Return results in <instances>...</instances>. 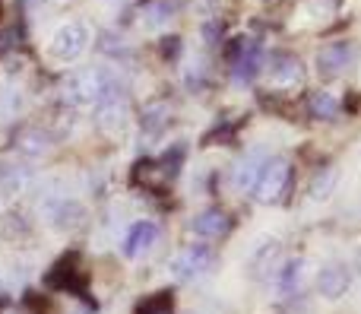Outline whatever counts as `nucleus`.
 <instances>
[{"label":"nucleus","mask_w":361,"mask_h":314,"mask_svg":"<svg viewBox=\"0 0 361 314\" xmlns=\"http://www.w3.org/2000/svg\"><path fill=\"white\" fill-rule=\"evenodd\" d=\"M292 181V165L288 159H269L260 165V175L254 181V197L260 203H279Z\"/></svg>","instance_id":"f257e3e1"},{"label":"nucleus","mask_w":361,"mask_h":314,"mask_svg":"<svg viewBox=\"0 0 361 314\" xmlns=\"http://www.w3.org/2000/svg\"><path fill=\"white\" fill-rule=\"evenodd\" d=\"M231 80L238 86H247V83L257 80V73L263 70V48L257 38H238L235 48H231Z\"/></svg>","instance_id":"f03ea898"},{"label":"nucleus","mask_w":361,"mask_h":314,"mask_svg":"<svg viewBox=\"0 0 361 314\" xmlns=\"http://www.w3.org/2000/svg\"><path fill=\"white\" fill-rule=\"evenodd\" d=\"M44 283L61 289V292L82 296V292H86V267H82L80 254H67V258L57 260V264L51 267V273L44 277Z\"/></svg>","instance_id":"7ed1b4c3"},{"label":"nucleus","mask_w":361,"mask_h":314,"mask_svg":"<svg viewBox=\"0 0 361 314\" xmlns=\"http://www.w3.org/2000/svg\"><path fill=\"white\" fill-rule=\"evenodd\" d=\"M212 267H216V254H212V248H206V245L184 248V251L171 260V273H175L178 279H184V283L187 279L203 277V273H209Z\"/></svg>","instance_id":"20e7f679"},{"label":"nucleus","mask_w":361,"mask_h":314,"mask_svg":"<svg viewBox=\"0 0 361 314\" xmlns=\"http://www.w3.org/2000/svg\"><path fill=\"white\" fill-rule=\"evenodd\" d=\"M86 42H89L86 25H80V23L61 25V29L54 32V38H51V54H54L57 61H73V57L82 54Z\"/></svg>","instance_id":"39448f33"},{"label":"nucleus","mask_w":361,"mask_h":314,"mask_svg":"<svg viewBox=\"0 0 361 314\" xmlns=\"http://www.w3.org/2000/svg\"><path fill=\"white\" fill-rule=\"evenodd\" d=\"M352 57H355V48H352L349 42L326 44V48L317 54V70H320V76H326V80H333V76H343L345 70H349Z\"/></svg>","instance_id":"423d86ee"},{"label":"nucleus","mask_w":361,"mask_h":314,"mask_svg":"<svg viewBox=\"0 0 361 314\" xmlns=\"http://www.w3.org/2000/svg\"><path fill=\"white\" fill-rule=\"evenodd\" d=\"M269 80L282 89H292L305 80V67H301V61L295 54L282 51V54H273V61H269Z\"/></svg>","instance_id":"0eeeda50"},{"label":"nucleus","mask_w":361,"mask_h":314,"mask_svg":"<svg viewBox=\"0 0 361 314\" xmlns=\"http://www.w3.org/2000/svg\"><path fill=\"white\" fill-rule=\"evenodd\" d=\"M349 283H352V277H349V270H345L343 264H330V267H324V270L317 273V292L324 298H330V302L343 298L345 292H349Z\"/></svg>","instance_id":"6e6552de"},{"label":"nucleus","mask_w":361,"mask_h":314,"mask_svg":"<svg viewBox=\"0 0 361 314\" xmlns=\"http://www.w3.org/2000/svg\"><path fill=\"white\" fill-rule=\"evenodd\" d=\"M159 241V226L156 222H137V226L130 229V235H127L124 241V254L127 258H143L146 251H152Z\"/></svg>","instance_id":"1a4fd4ad"},{"label":"nucleus","mask_w":361,"mask_h":314,"mask_svg":"<svg viewBox=\"0 0 361 314\" xmlns=\"http://www.w3.org/2000/svg\"><path fill=\"white\" fill-rule=\"evenodd\" d=\"M190 229L197 235H203V238H222V235L231 229V219L222 213V210H206V213H200L197 219L190 222Z\"/></svg>","instance_id":"9d476101"},{"label":"nucleus","mask_w":361,"mask_h":314,"mask_svg":"<svg viewBox=\"0 0 361 314\" xmlns=\"http://www.w3.org/2000/svg\"><path fill=\"white\" fill-rule=\"evenodd\" d=\"M307 108H311V114L317 121H336L339 114H343L336 95H330L326 89H317V92H311V99H307Z\"/></svg>","instance_id":"9b49d317"},{"label":"nucleus","mask_w":361,"mask_h":314,"mask_svg":"<svg viewBox=\"0 0 361 314\" xmlns=\"http://www.w3.org/2000/svg\"><path fill=\"white\" fill-rule=\"evenodd\" d=\"M165 181H169V178L162 175L156 159H140L137 169H133V184H146L149 191H159Z\"/></svg>","instance_id":"f8f14e48"},{"label":"nucleus","mask_w":361,"mask_h":314,"mask_svg":"<svg viewBox=\"0 0 361 314\" xmlns=\"http://www.w3.org/2000/svg\"><path fill=\"white\" fill-rule=\"evenodd\" d=\"M175 10H178V0H149V4L143 6V23L156 29V25L169 23V19L175 16Z\"/></svg>","instance_id":"ddd939ff"},{"label":"nucleus","mask_w":361,"mask_h":314,"mask_svg":"<svg viewBox=\"0 0 361 314\" xmlns=\"http://www.w3.org/2000/svg\"><path fill=\"white\" fill-rule=\"evenodd\" d=\"M257 175H260V152H250V156L244 159V162L238 165V171H235L238 191H250V188H254Z\"/></svg>","instance_id":"4468645a"},{"label":"nucleus","mask_w":361,"mask_h":314,"mask_svg":"<svg viewBox=\"0 0 361 314\" xmlns=\"http://www.w3.org/2000/svg\"><path fill=\"white\" fill-rule=\"evenodd\" d=\"M336 181H339V171L336 169L317 171V175H314V181H311V200H326V197L333 194V188H336Z\"/></svg>","instance_id":"2eb2a0df"},{"label":"nucleus","mask_w":361,"mask_h":314,"mask_svg":"<svg viewBox=\"0 0 361 314\" xmlns=\"http://www.w3.org/2000/svg\"><path fill=\"white\" fill-rule=\"evenodd\" d=\"M137 314H175V298H171V292H159V296L140 302Z\"/></svg>","instance_id":"dca6fc26"},{"label":"nucleus","mask_w":361,"mask_h":314,"mask_svg":"<svg viewBox=\"0 0 361 314\" xmlns=\"http://www.w3.org/2000/svg\"><path fill=\"white\" fill-rule=\"evenodd\" d=\"M169 102H152L149 108H146V114H143V127L149 133H159L165 127V121H169Z\"/></svg>","instance_id":"f3484780"},{"label":"nucleus","mask_w":361,"mask_h":314,"mask_svg":"<svg viewBox=\"0 0 361 314\" xmlns=\"http://www.w3.org/2000/svg\"><path fill=\"white\" fill-rule=\"evenodd\" d=\"M301 260H288L286 267H282V273H279V289H282V296H292L295 289L301 286Z\"/></svg>","instance_id":"a211bd4d"},{"label":"nucleus","mask_w":361,"mask_h":314,"mask_svg":"<svg viewBox=\"0 0 361 314\" xmlns=\"http://www.w3.org/2000/svg\"><path fill=\"white\" fill-rule=\"evenodd\" d=\"M156 162H159V169H162V175L169 178V181H175L180 171V162H184V146H175V152L169 150L162 159H156Z\"/></svg>","instance_id":"6ab92c4d"},{"label":"nucleus","mask_w":361,"mask_h":314,"mask_svg":"<svg viewBox=\"0 0 361 314\" xmlns=\"http://www.w3.org/2000/svg\"><path fill=\"white\" fill-rule=\"evenodd\" d=\"M276 258H279V245H276V241H269V245H263V251L254 258V273H257V277H263V273L269 270L267 264H269V260H276Z\"/></svg>","instance_id":"aec40b11"},{"label":"nucleus","mask_w":361,"mask_h":314,"mask_svg":"<svg viewBox=\"0 0 361 314\" xmlns=\"http://www.w3.org/2000/svg\"><path fill=\"white\" fill-rule=\"evenodd\" d=\"M16 42H19V32H16V29H6V32H0V57H4V54H10V51L16 48Z\"/></svg>","instance_id":"412c9836"},{"label":"nucleus","mask_w":361,"mask_h":314,"mask_svg":"<svg viewBox=\"0 0 361 314\" xmlns=\"http://www.w3.org/2000/svg\"><path fill=\"white\" fill-rule=\"evenodd\" d=\"M0 314H32L25 305H16L10 302V298H0Z\"/></svg>","instance_id":"4be33fe9"},{"label":"nucleus","mask_w":361,"mask_h":314,"mask_svg":"<svg viewBox=\"0 0 361 314\" xmlns=\"http://www.w3.org/2000/svg\"><path fill=\"white\" fill-rule=\"evenodd\" d=\"M178 48H180V44H178L175 35H171V42H169V38L162 42V54H178Z\"/></svg>","instance_id":"5701e85b"},{"label":"nucleus","mask_w":361,"mask_h":314,"mask_svg":"<svg viewBox=\"0 0 361 314\" xmlns=\"http://www.w3.org/2000/svg\"><path fill=\"white\" fill-rule=\"evenodd\" d=\"M203 32H206V42H209V44H216V42H219V38H216L219 25H212V23H209V25H206V29H203Z\"/></svg>","instance_id":"b1692460"},{"label":"nucleus","mask_w":361,"mask_h":314,"mask_svg":"<svg viewBox=\"0 0 361 314\" xmlns=\"http://www.w3.org/2000/svg\"><path fill=\"white\" fill-rule=\"evenodd\" d=\"M25 4H32V0H25Z\"/></svg>","instance_id":"393cba45"}]
</instances>
